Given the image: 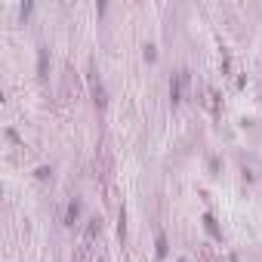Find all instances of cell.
<instances>
[{"label": "cell", "mask_w": 262, "mask_h": 262, "mask_svg": "<svg viewBox=\"0 0 262 262\" xmlns=\"http://www.w3.org/2000/svg\"><path fill=\"white\" fill-rule=\"evenodd\" d=\"M185 87H188V71H176L173 81H170V102H173V105H179V102H182Z\"/></svg>", "instance_id": "6da1fadb"}, {"label": "cell", "mask_w": 262, "mask_h": 262, "mask_svg": "<svg viewBox=\"0 0 262 262\" xmlns=\"http://www.w3.org/2000/svg\"><path fill=\"white\" fill-rule=\"evenodd\" d=\"M157 256H167V241H164V234L157 237Z\"/></svg>", "instance_id": "52a82bcc"}, {"label": "cell", "mask_w": 262, "mask_h": 262, "mask_svg": "<svg viewBox=\"0 0 262 262\" xmlns=\"http://www.w3.org/2000/svg\"><path fill=\"white\" fill-rule=\"evenodd\" d=\"M89 84H93V96H96L93 102H96V105L102 108V105H105V89H102V84L96 81V74H89Z\"/></svg>", "instance_id": "3957f363"}, {"label": "cell", "mask_w": 262, "mask_h": 262, "mask_svg": "<svg viewBox=\"0 0 262 262\" xmlns=\"http://www.w3.org/2000/svg\"><path fill=\"white\" fill-rule=\"evenodd\" d=\"M145 59H148V62H154V59H157V53H154V47H151V43L145 47Z\"/></svg>", "instance_id": "ba28073f"}, {"label": "cell", "mask_w": 262, "mask_h": 262, "mask_svg": "<svg viewBox=\"0 0 262 262\" xmlns=\"http://www.w3.org/2000/svg\"><path fill=\"white\" fill-rule=\"evenodd\" d=\"M204 225H207V232H210L213 237H219V229H216V219H213V216H204Z\"/></svg>", "instance_id": "8992f818"}, {"label": "cell", "mask_w": 262, "mask_h": 262, "mask_svg": "<svg viewBox=\"0 0 262 262\" xmlns=\"http://www.w3.org/2000/svg\"><path fill=\"white\" fill-rule=\"evenodd\" d=\"M77 216H81V201H71V204H68V210H65V222L74 225Z\"/></svg>", "instance_id": "277c9868"}, {"label": "cell", "mask_w": 262, "mask_h": 262, "mask_svg": "<svg viewBox=\"0 0 262 262\" xmlns=\"http://www.w3.org/2000/svg\"><path fill=\"white\" fill-rule=\"evenodd\" d=\"M47 65H50V50L40 47V50H37V74H40V77H47Z\"/></svg>", "instance_id": "7a4b0ae2"}, {"label": "cell", "mask_w": 262, "mask_h": 262, "mask_svg": "<svg viewBox=\"0 0 262 262\" xmlns=\"http://www.w3.org/2000/svg\"><path fill=\"white\" fill-rule=\"evenodd\" d=\"M99 232H102V222L99 219H89V225H87V241H93Z\"/></svg>", "instance_id": "5b68a950"}]
</instances>
